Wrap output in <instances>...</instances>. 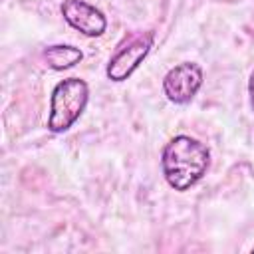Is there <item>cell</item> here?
I'll use <instances>...</instances> for the list:
<instances>
[{"instance_id":"cell-2","label":"cell","mask_w":254,"mask_h":254,"mask_svg":"<svg viewBox=\"0 0 254 254\" xmlns=\"http://www.w3.org/2000/svg\"><path fill=\"white\" fill-rule=\"evenodd\" d=\"M89 99V87L79 77H67L56 83L50 97L48 129L52 133H64L81 117Z\"/></svg>"},{"instance_id":"cell-3","label":"cell","mask_w":254,"mask_h":254,"mask_svg":"<svg viewBox=\"0 0 254 254\" xmlns=\"http://www.w3.org/2000/svg\"><path fill=\"white\" fill-rule=\"evenodd\" d=\"M155 44V32H137L129 36L109 58L105 75L111 81H125L147 58Z\"/></svg>"},{"instance_id":"cell-4","label":"cell","mask_w":254,"mask_h":254,"mask_svg":"<svg viewBox=\"0 0 254 254\" xmlns=\"http://www.w3.org/2000/svg\"><path fill=\"white\" fill-rule=\"evenodd\" d=\"M202 85V67L194 62H183L171 67L163 77V91L169 101L187 105L194 99Z\"/></svg>"},{"instance_id":"cell-5","label":"cell","mask_w":254,"mask_h":254,"mask_svg":"<svg viewBox=\"0 0 254 254\" xmlns=\"http://www.w3.org/2000/svg\"><path fill=\"white\" fill-rule=\"evenodd\" d=\"M60 10L64 20L87 38H97L107 30L105 14L85 0H64Z\"/></svg>"},{"instance_id":"cell-1","label":"cell","mask_w":254,"mask_h":254,"mask_svg":"<svg viewBox=\"0 0 254 254\" xmlns=\"http://www.w3.org/2000/svg\"><path fill=\"white\" fill-rule=\"evenodd\" d=\"M210 151L189 135L173 137L161 153V169L171 189L183 192L194 187L208 171Z\"/></svg>"},{"instance_id":"cell-6","label":"cell","mask_w":254,"mask_h":254,"mask_svg":"<svg viewBox=\"0 0 254 254\" xmlns=\"http://www.w3.org/2000/svg\"><path fill=\"white\" fill-rule=\"evenodd\" d=\"M42 56H44L46 64H48L52 69H58V71L73 67V65L79 64L81 58H83V54H81L79 48H75V46H64V44L48 46Z\"/></svg>"},{"instance_id":"cell-7","label":"cell","mask_w":254,"mask_h":254,"mask_svg":"<svg viewBox=\"0 0 254 254\" xmlns=\"http://www.w3.org/2000/svg\"><path fill=\"white\" fill-rule=\"evenodd\" d=\"M248 95H250V105L254 111V71L250 73V79H248Z\"/></svg>"}]
</instances>
